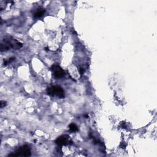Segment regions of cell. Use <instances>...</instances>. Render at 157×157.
Masks as SVG:
<instances>
[{
	"mask_svg": "<svg viewBox=\"0 0 157 157\" xmlns=\"http://www.w3.org/2000/svg\"><path fill=\"white\" fill-rule=\"evenodd\" d=\"M79 71H80V73H81V74H82L83 73L84 70H83V69L82 68H81L79 69Z\"/></svg>",
	"mask_w": 157,
	"mask_h": 157,
	"instance_id": "obj_10",
	"label": "cell"
},
{
	"mask_svg": "<svg viewBox=\"0 0 157 157\" xmlns=\"http://www.w3.org/2000/svg\"><path fill=\"white\" fill-rule=\"evenodd\" d=\"M44 13H45V9H44L42 8H39V9H36L35 13L34 14V17L35 18H40L43 16Z\"/></svg>",
	"mask_w": 157,
	"mask_h": 157,
	"instance_id": "obj_6",
	"label": "cell"
},
{
	"mask_svg": "<svg viewBox=\"0 0 157 157\" xmlns=\"http://www.w3.org/2000/svg\"><path fill=\"white\" fill-rule=\"evenodd\" d=\"M47 93L51 96H57L61 99L64 98V90L60 86H55L48 87L47 89Z\"/></svg>",
	"mask_w": 157,
	"mask_h": 157,
	"instance_id": "obj_3",
	"label": "cell"
},
{
	"mask_svg": "<svg viewBox=\"0 0 157 157\" xmlns=\"http://www.w3.org/2000/svg\"><path fill=\"white\" fill-rule=\"evenodd\" d=\"M52 71L54 77L57 78H60L64 76V71L59 65L54 64L52 66Z\"/></svg>",
	"mask_w": 157,
	"mask_h": 157,
	"instance_id": "obj_5",
	"label": "cell"
},
{
	"mask_svg": "<svg viewBox=\"0 0 157 157\" xmlns=\"http://www.w3.org/2000/svg\"><path fill=\"white\" fill-rule=\"evenodd\" d=\"M69 128L72 132H76L78 131L77 127L74 123H71V125L69 126Z\"/></svg>",
	"mask_w": 157,
	"mask_h": 157,
	"instance_id": "obj_7",
	"label": "cell"
},
{
	"mask_svg": "<svg viewBox=\"0 0 157 157\" xmlns=\"http://www.w3.org/2000/svg\"><path fill=\"white\" fill-rule=\"evenodd\" d=\"M6 106V102L4 101H1V107L3 108Z\"/></svg>",
	"mask_w": 157,
	"mask_h": 157,
	"instance_id": "obj_9",
	"label": "cell"
},
{
	"mask_svg": "<svg viewBox=\"0 0 157 157\" xmlns=\"http://www.w3.org/2000/svg\"><path fill=\"white\" fill-rule=\"evenodd\" d=\"M55 143L58 146H67L73 145V142L70 138V137L67 135H63L58 137L55 141Z\"/></svg>",
	"mask_w": 157,
	"mask_h": 157,
	"instance_id": "obj_4",
	"label": "cell"
},
{
	"mask_svg": "<svg viewBox=\"0 0 157 157\" xmlns=\"http://www.w3.org/2000/svg\"><path fill=\"white\" fill-rule=\"evenodd\" d=\"M31 150L30 147L25 145L21 147H19L14 152H13L8 155V156H12V157H18V156H23V157H27L31 155Z\"/></svg>",
	"mask_w": 157,
	"mask_h": 157,
	"instance_id": "obj_2",
	"label": "cell"
},
{
	"mask_svg": "<svg viewBox=\"0 0 157 157\" xmlns=\"http://www.w3.org/2000/svg\"><path fill=\"white\" fill-rule=\"evenodd\" d=\"M14 59H15V58L12 57V58H9L8 60H6V61L4 60V66H6V65H8V64H10L11 62H12L14 60Z\"/></svg>",
	"mask_w": 157,
	"mask_h": 157,
	"instance_id": "obj_8",
	"label": "cell"
},
{
	"mask_svg": "<svg viewBox=\"0 0 157 157\" xmlns=\"http://www.w3.org/2000/svg\"><path fill=\"white\" fill-rule=\"evenodd\" d=\"M22 46V43L20 42L11 36H7L4 37L1 42V52L8 51L11 49L17 50Z\"/></svg>",
	"mask_w": 157,
	"mask_h": 157,
	"instance_id": "obj_1",
	"label": "cell"
}]
</instances>
